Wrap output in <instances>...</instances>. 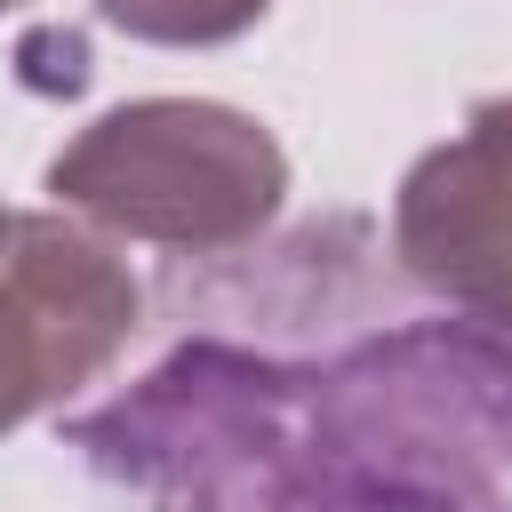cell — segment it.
Wrapping results in <instances>:
<instances>
[{
    "label": "cell",
    "instance_id": "cell-1",
    "mask_svg": "<svg viewBox=\"0 0 512 512\" xmlns=\"http://www.w3.org/2000/svg\"><path fill=\"white\" fill-rule=\"evenodd\" d=\"M72 448L152 512H512V352L472 320L336 360L184 336Z\"/></svg>",
    "mask_w": 512,
    "mask_h": 512
},
{
    "label": "cell",
    "instance_id": "cell-2",
    "mask_svg": "<svg viewBox=\"0 0 512 512\" xmlns=\"http://www.w3.org/2000/svg\"><path fill=\"white\" fill-rule=\"evenodd\" d=\"M48 192L64 216L176 248V256H216L248 248L280 200H288V152L280 136L216 96H136L96 112L56 160Z\"/></svg>",
    "mask_w": 512,
    "mask_h": 512
},
{
    "label": "cell",
    "instance_id": "cell-3",
    "mask_svg": "<svg viewBox=\"0 0 512 512\" xmlns=\"http://www.w3.org/2000/svg\"><path fill=\"white\" fill-rule=\"evenodd\" d=\"M144 328L112 240L64 208H0V440L96 384Z\"/></svg>",
    "mask_w": 512,
    "mask_h": 512
},
{
    "label": "cell",
    "instance_id": "cell-4",
    "mask_svg": "<svg viewBox=\"0 0 512 512\" xmlns=\"http://www.w3.org/2000/svg\"><path fill=\"white\" fill-rule=\"evenodd\" d=\"M392 256L448 312L512 344V96L464 112L392 192Z\"/></svg>",
    "mask_w": 512,
    "mask_h": 512
},
{
    "label": "cell",
    "instance_id": "cell-5",
    "mask_svg": "<svg viewBox=\"0 0 512 512\" xmlns=\"http://www.w3.org/2000/svg\"><path fill=\"white\" fill-rule=\"evenodd\" d=\"M272 0H96V16L144 48H224L264 24Z\"/></svg>",
    "mask_w": 512,
    "mask_h": 512
},
{
    "label": "cell",
    "instance_id": "cell-6",
    "mask_svg": "<svg viewBox=\"0 0 512 512\" xmlns=\"http://www.w3.org/2000/svg\"><path fill=\"white\" fill-rule=\"evenodd\" d=\"M8 8H24V0H0V16H8Z\"/></svg>",
    "mask_w": 512,
    "mask_h": 512
}]
</instances>
